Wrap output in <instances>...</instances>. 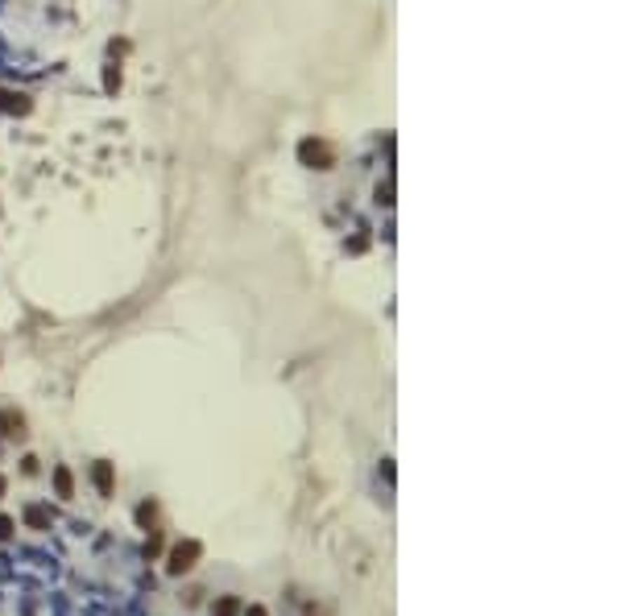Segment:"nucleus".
<instances>
[{
  "label": "nucleus",
  "instance_id": "1",
  "mask_svg": "<svg viewBox=\"0 0 621 616\" xmlns=\"http://www.w3.org/2000/svg\"><path fill=\"white\" fill-rule=\"evenodd\" d=\"M303 158H319V162H327V158H332V153H327V145H303Z\"/></svg>",
  "mask_w": 621,
  "mask_h": 616
}]
</instances>
